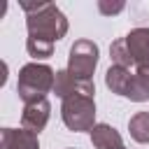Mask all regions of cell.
I'll list each match as a JSON object with an SVG mask.
<instances>
[{
  "mask_svg": "<svg viewBox=\"0 0 149 149\" xmlns=\"http://www.w3.org/2000/svg\"><path fill=\"white\" fill-rule=\"evenodd\" d=\"M26 12V28L28 40L26 49L28 54L40 61L54 56V44L65 37L68 33V19L54 2H21Z\"/></svg>",
  "mask_w": 149,
  "mask_h": 149,
  "instance_id": "1",
  "label": "cell"
},
{
  "mask_svg": "<svg viewBox=\"0 0 149 149\" xmlns=\"http://www.w3.org/2000/svg\"><path fill=\"white\" fill-rule=\"evenodd\" d=\"M112 65L149 77V28H133L109 47Z\"/></svg>",
  "mask_w": 149,
  "mask_h": 149,
  "instance_id": "2",
  "label": "cell"
},
{
  "mask_svg": "<svg viewBox=\"0 0 149 149\" xmlns=\"http://www.w3.org/2000/svg\"><path fill=\"white\" fill-rule=\"evenodd\" d=\"M54 84H56V72L47 63H28L19 70L16 93L23 100V105H28L47 98V93L54 91Z\"/></svg>",
  "mask_w": 149,
  "mask_h": 149,
  "instance_id": "3",
  "label": "cell"
},
{
  "mask_svg": "<svg viewBox=\"0 0 149 149\" xmlns=\"http://www.w3.org/2000/svg\"><path fill=\"white\" fill-rule=\"evenodd\" d=\"M105 86L133 102H144L149 100V77L137 74L135 70H126L119 65H109L105 72Z\"/></svg>",
  "mask_w": 149,
  "mask_h": 149,
  "instance_id": "4",
  "label": "cell"
},
{
  "mask_svg": "<svg viewBox=\"0 0 149 149\" xmlns=\"http://www.w3.org/2000/svg\"><path fill=\"white\" fill-rule=\"evenodd\" d=\"M61 119L72 133L93 130L95 126V100L93 95H68L61 100Z\"/></svg>",
  "mask_w": 149,
  "mask_h": 149,
  "instance_id": "5",
  "label": "cell"
},
{
  "mask_svg": "<svg viewBox=\"0 0 149 149\" xmlns=\"http://www.w3.org/2000/svg\"><path fill=\"white\" fill-rule=\"evenodd\" d=\"M100 58V49L95 42L91 40H77L70 47V56H68V72L79 79V81H93V72Z\"/></svg>",
  "mask_w": 149,
  "mask_h": 149,
  "instance_id": "6",
  "label": "cell"
},
{
  "mask_svg": "<svg viewBox=\"0 0 149 149\" xmlns=\"http://www.w3.org/2000/svg\"><path fill=\"white\" fill-rule=\"evenodd\" d=\"M49 116H51V105H49V100H47V98H42V100H35V102L23 105L21 126H23L26 130H30V133H35V135H37V133L47 126Z\"/></svg>",
  "mask_w": 149,
  "mask_h": 149,
  "instance_id": "7",
  "label": "cell"
},
{
  "mask_svg": "<svg viewBox=\"0 0 149 149\" xmlns=\"http://www.w3.org/2000/svg\"><path fill=\"white\" fill-rule=\"evenodd\" d=\"M54 93L61 100L68 98V95H93L95 93V86H93V81H79V79H74L68 70H58L56 72Z\"/></svg>",
  "mask_w": 149,
  "mask_h": 149,
  "instance_id": "8",
  "label": "cell"
},
{
  "mask_svg": "<svg viewBox=\"0 0 149 149\" xmlns=\"http://www.w3.org/2000/svg\"><path fill=\"white\" fill-rule=\"evenodd\" d=\"M0 149H40L37 135L26 128H2L0 130Z\"/></svg>",
  "mask_w": 149,
  "mask_h": 149,
  "instance_id": "9",
  "label": "cell"
},
{
  "mask_svg": "<svg viewBox=\"0 0 149 149\" xmlns=\"http://www.w3.org/2000/svg\"><path fill=\"white\" fill-rule=\"evenodd\" d=\"M91 144L95 149H119L123 147V140L119 135V130L109 123H95L91 130Z\"/></svg>",
  "mask_w": 149,
  "mask_h": 149,
  "instance_id": "10",
  "label": "cell"
},
{
  "mask_svg": "<svg viewBox=\"0 0 149 149\" xmlns=\"http://www.w3.org/2000/svg\"><path fill=\"white\" fill-rule=\"evenodd\" d=\"M130 137L140 144H149V112H137L128 119Z\"/></svg>",
  "mask_w": 149,
  "mask_h": 149,
  "instance_id": "11",
  "label": "cell"
},
{
  "mask_svg": "<svg viewBox=\"0 0 149 149\" xmlns=\"http://www.w3.org/2000/svg\"><path fill=\"white\" fill-rule=\"evenodd\" d=\"M123 2H105V0H100L98 2V9H100V14H105V16H112V14H119V12H123Z\"/></svg>",
  "mask_w": 149,
  "mask_h": 149,
  "instance_id": "12",
  "label": "cell"
},
{
  "mask_svg": "<svg viewBox=\"0 0 149 149\" xmlns=\"http://www.w3.org/2000/svg\"><path fill=\"white\" fill-rule=\"evenodd\" d=\"M65 149H74V147H65Z\"/></svg>",
  "mask_w": 149,
  "mask_h": 149,
  "instance_id": "13",
  "label": "cell"
},
{
  "mask_svg": "<svg viewBox=\"0 0 149 149\" xmlns=\"http://www.w3.org/2000/svg\"><path fill=\"white\" fill-rule=\"evenodd\" d=\"M119 149H126V147H119Z\"/></svg>",
  "mask_w": 149,
  "mask_h": 149,
  "instance_id": "14",
  "label": "cell"
}]
</instances>
